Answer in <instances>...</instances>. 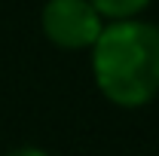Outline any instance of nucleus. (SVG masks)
I'll return each mask as SVG.
<instances>
[{
  "instance_id": "3",
  "label": "nucleus",
  "mask_w": 159,
  "mask_h": 156,
  "mask_svg": "<svg viewBox=\"0 0 159 156\" xmlns=\"http://www.w3.org/2000/svg\"><path fill=\"white\" fill-rule=\"evenodd\" d=\"M95 6L101 19L107 21H129V19H138L141 12L150 6V0H89Z\"/></svg>"
},
{
  "instance_id": "2",
  "label": "nucleus",
  "mask_w": 159,
  "mask_h": 156,
  "mask_svg": "<svg viewBox=\"0 0 159 156\" xmlns=\"http://www.w3.org/2000/svg\"><path fill=\"white\" fill-rule=\"evenodd\" d=\"M40 25L46 40L58 49H92L104 31V19L89 0H46Z\"/></svg>"
},
{
  "instance_id": "4",
  "label": "nucleus",
  "mask_w": 159,
  "mask_h": 156,
  "mask_svg": "<svg viewBox=\"0 0 159 156\" xmlns=\"http://www.w3.org/2000/svg\"><path fill=\"white\" fill-rule=\"evenodd\" d=\"M6 156H49L46 150H40V147H19V150H12V153Z\"/></svg>"
},
{
  "instance_id": "1",
  "label": "nucleus",
  "mask_w": 159,
  "mask_h": 156,
  "mask_svg": "<svg viewBox=\"0 0 159 156\" xmlns=\"http://www.w3.org/2000/svg\"><path fill=\"white\" fill-rule=\"evenodd\" d=\"M92 77L116 107H144L159 95V28L141 19L107 21L92 46Z\"/></svg>"
}]
</instances>
